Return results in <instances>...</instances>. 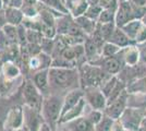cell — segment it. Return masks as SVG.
<instances>
[{
  "mask_svg": "<svg viewBox=\"0 0 146 131\" xmlns=\"http://www.w3.org/2000/svg\"><path fill=\"white\" fill-rule=\"evenodd\" d=\"M48 72L50 91H60L68 93L71 90L81 87L80 73L78 68L50 67Z\"/></svg>",
  "mask_w": 146,
  "mask_h": 131,
  "instance_id": "cell-1",
  "label": "cell"
},
{
  "mask_svg": "<svg viewBox=\"0 0 146 131\" xmlns=\"http://www.w3.org/2000/svg\"><path fill=\"white\" fill-rule=\"evenodd\" d=\"M62 100L63 96L57 94H49L48 96L44 97L40 114L44 121L47 122L54 131H56L57 127L59 126L62 112Z\"/></svg>",
  "mask_w": 146,
  "mask_h": 131,
  "instance_id": "cell-2",
  "label": "cell"
},
{
  "mask_svg": "<svg viewBox=\"0 0 146 131\" xmlns=\"http://www.w3.org/2000/svg\"><path fill=\"white\" fill-rule=\"evenodd\" d=\"M78 69L82 88L87 86L100 87L104 84V82L111 76L107 72H105L100 67L87 61L82 63Z\"/></svg>",
  "mask_w": 146,
  "mask_h": 131,
  "instance_id": "cell-3",
  "label": "cell"
},
{
  "mask_svg": "<svg viewBox=\"0 0 146 131\" xmlns=\"http://www.w3.org/2000/svg\"><path fill=\"white\" fill-rule=\"evenodd\" d=\"M144 116H145V110L133 107H127L118 120L120 121V124L123 126L125 130L137 131Z\"/></svg>",
  "mask_w": 146,
  "mask_h": 131,
  "instance_id": "cell-4",
  "label": "cell"
},
{
  "mask_svg": "<svg viewBox=\"0 0 146 131\" xmlns=\"http://www.w3.org/2000/svg\"><path fill=\"white\" fill-rule=\"evenodd\" d=\"M22 93H23V98L25 100V105L40 112L42 105H43L44 95L38 91V88L35 86V84L33 83L31 79L24 81Z\"/></svg>",
  "mask_w": 146,
  "mask_h": 131,
  "instance_id": "cell-5",
  "label": "cell"
},
{
  "mask_svg": "<svg viewBox=\"0 0 146 131\" xmlns=\"http://www.w3.org/2000/svg\"><path fill=\"white\" fill-rule=\"evenodd\" d=\"M91 63L100 67L105 72H107L110 75H118L122 68L124 67V63H123L119 53H118V55L113 57L99 56L96 60L92 61Z\"/></svg>",
  "mask_w": 146,
  "mask_h": 131,
  "instance_id": "cell-6",
  "label": "cell"
},
{
  "mask_svg": "<svg viewBox=\"0 0 146 131\" xmlns=\"http://www.w3.org/2000/svg\"><path fill=\"white\" fill-rule=\"evenodd\" d=\"M84 91V98L87 105L93 109L103 110L107 106V97L102 92L100 87L87 86L83 88Z\"/></svg>",
  "mask_w": 146,
  "mask_h": 131,
  "instance_id": "cell-7",
  "label": "cell"
},
{
  "mask_svg": "<svg viewBox=\"0 0 146 131\" xmlns=\"http://www.w3.org/2000/svg\"><path fill=\"white\" fill-rule=\"evenodd\" d=\"M127 107H128V92L125 90L118 98L107 104L106 108L104 109V114L113 120H118Z\"/></svg>",
  "mask_w": 146,
  "mask_h": 131,
  "instance_id": "cell-8",
  "label": "cell"
},
{
  "mask_svg": "<svg viewBox=\"0 0 146 131\" xmlns=\"http://www.w3.org/2000/svg\"><path fill=\"white\" fill-rule=\"evenodd\" d=\"M5 129L8 131H13L24 127V114L23 107L14 106L7 114L6 120L3 122Z\"/></svg>",
  "mask_w": 146,
  "mask_h": 131,
  "instance_id": "cell-9",
  "label": "cell"
},
{
  "mask_svg": "<svg viewBox=\"0 0 146 131\" xmlns=\"http://www.w3.org/2000/svg\"><path fill=\"white\" fill-rule=\"evenodd\" d=\"M24 114V127L29 131H38L39 127L44 122L43 116L39 110L34 109L30 106L24 105L23 107Z\"/></svg>",
  "mask_w": 146,
  "mask_h": 131,
  "instance_id": "cell-10",
  "label": "cell"
},
{
  "mask_svg": "<svg viewBox=\"0 0 146 131\" xmlns=\"http://www.w3.org/2000/svg\"><path fill=\"white\" fill-rule=\"evenodd\" d=\"M133 9L129 0L119 2V7L115 14V24L117 27H122L129 21L133 20Z\"/></svg>",
  "mask_w": 146,
  "mask_h": 131,
  "instance_id": "cell-11",
  "label": "cell"
},
{
  "mask_svg": "<svg viewBox=\"0 0 146 131\" xmlns=\"http://www.w3.org/2000/svg\"><path fill=\"white\" fill-rule=\"evenodd\" d=\"M52 57L50 55H47L45 53H39L35 56H31L27 60V68L34 73L39 70L44 69H49L51 66Z\"/></svg>",
  "mask_w": 146,
  "mask_h": 131,
  "instance_id": "cell-12",
  "label": "cell"
},
{
  "mask_svg": "<svg viewBox=\"0 0 146 131\" xmlns=\"http://www.w3.org/2000/svg\"><path fill=\"white\" fill-rule=\"evenodd\" d=\"M49 69H44V70H39L33 73L32 76V81L35 84V86L38 88V91L45 96H48L50 92V84H49Z\"/></svg>",
  "mask_w": 146,
  "mask_h": 131,
  "instance_id": "cell-13",
  "label": "cell"
},
{
  "mask_svg": "<svg viewBox=\"0 0 146 131\" xmlns=\"http://www.w3.org/2000/svg\"><path fill=\"white\" fill-rule=\"evenodd\" d=\"M84 97V91L82 87H78L69 91L68 93L63 95V100H62V112L61 116L66 114L68 110H70L72 107H74L80 100ZM61 118V117H60Z\"/></svg>",
  "mask_w": 146,
  "mask_h": 131,
  "instance_id": "cell-14",
  "label": "cell"
},
{
  "mask_svg": "<svg viewBox=\"0 0 146 131\" xmlns=\"http://www.w3.org/2000/svg\"><path fill=\"white\" fill-rule=\"evenodd\" d=\"M119 54L124 63V66L133 67L140 63V50H139V46H136L135 44L121 48Z\"/></svg>",
  "mask_w": 146,
  "mask_h": 131,
  "instance_id": "cell-15",
  "label": "cell"
},
{
  "mask_svg": "<svg viewBox=\"0 0 146 131\" xmlns=\"http://www.w3.org/2000/svg\"><path fill=\"white\" fill-rule=\"evenodd\" d=\"M86 106H87V103H86L85 98L83 97V98L80 100L75 106L72 107L70 110H68L66 114H63V115L61 116L60 120H59V125L68 124V122L72 121V120H74V119H76V118H79V117H81V116H83V115H84V112H85Z\"/></svg>",
  "mask_w": 146,
  "mask_h": 131,
  "instance_id": "cell-16",
  "label": "cell"
},
{
  "mask_svg": "<svg viewBox=\"0 0 146 131\" xmlns=\"http://www.w3.org/2000/svg\"><path fill=\"white\" fill-rule=\"evenodd\" d=\"M0 74L8 81H14L21 75V69L14 61L7 60L1 63Z\"/></svg>",
  "mask_w": 146,
  "mask_h": 131,
  "instance_id": "cell-17",
  "label": "cell"
},
{
  "mask_svg": "<svg viewBox=\"0 0 146 131\" xmlns=\"http://www.w3.org/2000/svg\"><path fill=\"white\" fill-rule=\"evenodd\" d=\"M3 9H5V15H6V21L8 24H12L15 26L22 24L24 20V13L21 8L8 6Z\"/></svg>",
  "mask_w": 146,
  "mask_h": 131,
  "instance_id": "cell-18",
  "label": "cell"
},
{
  "mask_svg": "<svg viewBox=\"0 0 146 131\" xmlns=\"http://www.w3.org/2000/svg\"><path fill=\"white\" fill-rule=\"evenodd\" d=\"M74 18L69 13V14H61L59 17L56 18V31L58 35H66L70 30L72 25Z\"/></svg>",
  "mask_w": 146,
  "mask_h": 131,
  "instance_id": "cell-19",
  "label": "cell"
},
{
  "mask_svg": "<svg viewBox=\"0 0 146 131\" xmlns=\"http://www.w3.org/2000/svg\"><path fill=\"white\" fill-rule=\"evenodd\" d=\"M64 125L70 126L69 130L70 131H93L94 130V125L92 124L85 116H81L79 118L74 119L72 121L64 124Z\"/></svg>",
  "mask_w": 146,
  "mask_h": 131,
  "instance_id": "cell-20",
  "label": "cell"
},
{
  "mask_svg": "<svg viewBox=\"0 0 146 131\" xmlns=\"http://www.w3.org/2000/svg\"><path fill=\"white\" fill-rule=\"evenodd\" d=\"M74 21L76 22V24L79 25L81 27V30L84 32L87 36H91L92 34L95 32L98 24L97 21L88 19L85 15H81V17H78V18H74Z\"/></svg>",
  "mask_w": 146,
  "mask_h": 131,
  "instance_id": "cell-21",
  "label": "cell"
},
{
  "mask_svg": "<svg viewBox=\"0 0 146 131\" xmlns=\"http://www.w3.org/2000/svg\"><path fill=\"white\" fill-rule=\"evenodd\" d=\"M83 45H84V49H85V56L87 63H92L100 56V49L98 48V46L94 43V41L90 36L86 37Z\"/></svg>",
  "mask_w": 146,
  "mask_h": 131,
  "instance_id": "cell-22",
  "label": "cell"
},
{
  "mask_svg": "<svg viewBox=\"0 0 146 131\" xmlns=\"http://www.w3.org/2000/svg\"><path fill=\"white\" fill-rule=\"evenodd\" d=\"M108 42H111V43L116 44L117 46H119L120 48H124L127 46H130L134 44V42H132L129 36L123 32L121 27H116V30L113 32L112 36L110 37V39Z\"/></svg>",
  "mask_w": 146,
  "mask_h": 131,
  "instance_id": "cell-23",
  "label": "cell"
},
{
  "mask_svg": "<svg viewBox=\"0 0 146 131\" xmlns=\"http://www.w3.org/2000/svg\"><path fill=\"white\" fill-rule=\"evenodd\" d=\"M128 107L146 109V93H128Z\"/></svg>",
  "mask_w": 146,
  "mask_h": 131,
  "instance_id": "cell-24",
  "label": "cell"
},
{
  "mask_svg": "<svg viewBox=\"0 0 146 131\" xmlns=\"http://www.w3.org/2000/svg\"><path fill=\"white\" fill-rule=\"evenodd\" d=\"M128 93H146V75L134 79L127 84Z\"/></svg>",
  "mask_w": 146,
  "mask_h": 131,
  "instance_id": "cell-25",
  "label": "cell"
},
{
  "mask_svg": "<svg viewBox=\"0 0 146 131\" xmlns=\"http://www.w3.org/2000/svg\"><path fill=\"white\" fill-rule=\"evenodd\" d=\"M142 24H143V23H142V21H141V20L133 19V20H131V21H129L127 24L123 25L121 29L123 30V32L128 35L129 38H130L132 42H134L135 36H136V34H137L139 30L141 29Z\"/></svg>",
  "mask_w": 146,
  "mask_h": 131,
  "instance_id": "cell-26",
  "label": "cell"
},
{
  "mask_svg": "<svg viewBox=\"0 0 146 131\" xmlns=\"http://www.w3.org/2000/svg\"><path fill=\"white\" fill-rule=\"evenodd\" d=\"M90 6V2L86 0H75L69 8L70 14L73 18H78L81 15H84L85 11Z\"/></svg>",
  "mask_w": 146,
  "mask_h": 131,
  "instance_id": "cell-27",
  "label": "cell"
},
{
  "mask_svg": "<svg viewBox=\"0 0 146 131\" xmlns=\"http://www.w3.org/2000/svg\"><path fill=\"white\" fill-rule=\"evenodd\" d=\"M1 32L3 36L6 37L7 42L9 44H19L18 43V27L15 25L8 24L7 23L2 29Z\"/></svg>",
  "mask_w": 146,
  "mask_h": 131,
  "instance_id": "cell-28",
  "label": "cell"
},
{
  "mask_svg": "<svg viewBox=\"0 0 146 131\" xmlns=\"http://www.w3.org/2000/svg\"><path fill=\"white\" fill-rule=\"evenodd\" d=\"M40 3H43L44 6L48 7L50 9H54L56 11L64 14H69L70 11L68 9V7L64 5L63 0H38Z\"/></svg>",
  "mask_w": 146,
  "mask_h": 131,
  "instance_id": "cell-29",
  "label": "cell"
},
{
  "mask_svg": "<svg viewBox=\"0 0 146 131\" xmlns=\"http://www.w3.org/2000/svg\"><path fill=\"white\" fill-rule=\"evenodd\" d=\"M121 50L119 46L111 42H105L100 50V56L103 57H113L118 55V53Z\"/></svg>",
  "mask_w": 146,
  "mask_h": 131,
  "instance_id": "cell-30",
  "label": "cell"
},
{
  "mask_svg": "<svg viewBox=\"0 0 146 131\" xmlns=\"http://www.w3.org/2000/svg\"><path fill=\"white\" fill-rule=\"evenodd\" d=\"M116 24L115 22H110V23H104V24H100L98 23V29H99V32L102 34L103 38L105 39V42H108L110 39V37L112 36L113 32L116 30Z\"/></svg>",
  "mask_w": 146,
  "mask_h": 131,
  "instance_id": "cell-31",
  "label": "cell"
},
{
  "mask_svg": "<svg viewBox=\"0 0 146 131\" xmlns=\"http://www.w3.org/2000/svg\"><path fill=\"white\" fill-rule=\"evenodd\" d=\"M50 67H56V68H78V63H76V61L67 60L62 56H58L56 58H52Z\"/></svg>",
  "mask_w": 146,
  "mask_h": 131,
  "instance_id": "cell-32",
  "label": "cell"
},
{
  "mask_svg": "<svg viewBox=\"0 0 146 131\" xmlns=\"http://www.w3.org/2000/svg\"><path fill=\"white\" fill-rule=\"evenodd\" d=\"M113 124H115V120L104 114L103 118L100 119V121L98 122L97 125H95L94 130L95 131H111L112 130V127H113Z\"/></svg>",
  "mask_w": 146,
  "mask_h": 131,
  "instance_id": "cell-33",
  "label": "cell"
},
{
  "mask_svg": "<svg viewBox=\"0 0 146 131\" xmlns=\"http://www.w3.org/2000/svg\"><path fill=\"white\" fill-rule=\"evenodd\" d=\"M118 80H119L118 75H111L109 79H107L106 81L104 82L103 85L100 86L102 92L105 94V96H106L107 98H108V96L110 95V93L112 92V90L115 88V86H116Z\"/></svg>",
  "mask_w": 146,
  "mask_h": 131,
  "instance_id": "cell-34",
  "label": "cell"
},
{
  "mask_svg": "<svg viewBox=\"0 0 146 131\" xmlns=\"http://www.w3.org/2000/svg\"><path fill=\"white\" fill-rule=\"evenodd\" d=\"M103 8L99 6L98 3H90V6L87 8V10L85 11L84 15L87 17L88 19L94 20V21H97L99 14L102 12Z\"/></svg>",
  "mask_w": 146,
  "mask_h": 131,
  "instance_id": "cell-35",
  "label": "cell"
},
{
  "mask_svg": "<svg viewBox=\"0 0 146 131\" xmlns=\"http://www.w3.org/2000/svg\"><path fill=\"white\" fill-rule=\"evenodd\" d=\"M43 35L42 33L37 30H31V29H26V43L30 44H39L43 39Z\"/></svg>",
  "mask_w": 146,
  "mask_h": 131,
  "instance_id": "cell-36",
  "label": "cell"
},
{
  "mask_svg": "<svg viewBox=\"0 0 146 131\" xmlns=\"http://www.w3.org/2000/svg\"><path fill=\"white\" fill-rule=\"evenodd\" d=\"M115 14L116 12L112 11V10H109V9H103L102 12L98 17L97 22L100 23V24H104V23H110V22H115Z\"/></svg>",
  "mask_w": 146,
  "mask_h": 131,
  "instance_id": "cell-37",
  "label": "cell"
},
{
  "mask_svg": "<svg viewBox=\"0 0 146 131\" xmlns=\"http://www.w3.org/2000/svg\"><path fill=\"white\" fill-rule=\"evenodd\" d=\"M39 32L42 33V35H43L44 37H47V38H55L58 35L55 26H50V25L45 24L42 21L39 23Z\"/></svg>",
  "mask_w": 146,
  "mask_h": 131,
  "instance_id": "cell-38",
  "label": "cell"
},
{
  "mask_svg": "<svg viewBox=\"0 0 146 131\" xmlns=\"http://www.w3.org/2000/svg\"><path fill=\"white\" fill-rule=\"evenodd\" d=\"M84 116H85L86 118L88 119L92 124L94 125V127H95V125H97L98 122L100 121V119L103 118L104 112L103 110H98V109H93V108H91V110L87 112V114H85Z\"/></svg>",
  "mask_w": 146,
  "mask_h": 131,
  "instance_id": "cell-39",
  "label": "cell"
},
{
  "mask_svg": "<svg viewBox=\"0 0 146 131\" xmlns=\"http://www.w3.org/2000/svg\"><path fill=\"white\" fill-rule=\"evenodd\" d=\"M40 48H42L43 53L51 56L52 50H54V38L43 37L42 42H40Z\"/></svg>",
  "mask_w": 146,
  "mask_h": 131,
  "instance_id": "cell-40",
  "label": "cell"
},
{
  "mask_svg": "<svg viewBox=\"0 0 146 131\" xmlns=\"http://www.w3.org/2000/svg\"><path fill=\"white\" fill-rule=\"evenodd\" d=\"M145 42H146V25L142 24L141 29L139 30L136 36H135L134 43H135V45H143V44H145Z\"/></svg>",
  "mask_w": 146,
  "mask_h": 131,
  "instance_id": "cell-41",
  "label": "cell"
},
{
  "mask_svg": "<svg viewBox=\"0 0 146 131\" xmlns=\"http://www.w3.org/2000/svg\"><path fill=\"white\" fill-rule=\"evenodd\" d=\"M60 56L66 58L67 60H70V61H76V54H75V50L73 48V46H68L67 48L62 51Z\"/></svg>",
  "mask_w": 146,
  "mask_h": 131,
  "instance_id": "cell-42",
  "label": "cell"
},
{
  "mask_svg": "<svg viewBox=\"0 0 146 131\" xmlns=\"http://www.w3.org/2000/svg\"><path fill=\"white\" fill-rule=\"evenodd\" d=\"M18 27V43L19 45L26 44V27L23 24H20Z\"/></svg>",
  "mask_w": 146,
  "mask_h": 131,
  "instance_id": "cell-43",
  "label": "cell"
},
{
  "mask_svg": "<svg viewBox=\"0 0 146 131\" xmlns=\"http://www.w3.org/2000/svg\"><path fill=\"white\" fill-rule=\"evenodd\" d=\"M140 50V63L146 65V45H137Z\"/></svg>",
  "mask_w": 146,
  "mask_h": 131,
  "instance_id": "cell-44",
  "label": "cell"
},
{
  "mask_svg": "<svg viewBox=\"0 0 146 131\" xmlns=\"http://www.w3.org/2000/svg\"><path fill=\"white\" fill-rule=\"evenodd\" d=\"M7 24L6 15H5V9H0V30Z\"/></svg>",
  "mask_w": 146,
  "mask_h": 131,
  "instance_id": "cell-45",
  "label": "cell"
},
{
  "mask_svg": "<svg viewBox=\"0 0 146 131\" xmlns=\"http://www.w3.org/2000/svg\"><path fill=\"white\" fill-rule=\"evenodd\" d=\"M111 131H125V129L123 128V126L120 124L119 120H115V124H113V127H112Z\"/></svg>",
  "mask_w": 146,
  "mask_h": 131,
  "instance_id": "cell-46",
  "label": "cell"
},
{
  "mask_svg": "<svg viewBox=\"0 0 146 131\" xmlns=\"http://www.w3.org/2000/svg\"><path fill=\"white\" fill-rule=\"evenodd\" d=\"M131 2V5L137 7H146V0H129Z\"/></svg>",
  "mask_w": 146,
  "mask_h": 131,
  "instance_id": "cell-47",
  "label": "cell"
},
{
  "mask_svg": "<svg viewBox=\"0 0 146 131\" xmlns=\"http://www.w3.org/2000/svg\"><path fill=\"white\" fill-rule=\"evenodd\" d=\"M38 131H54L52 129H51V127L47 124V122H42V125H40V127H39V129H38Z\"/></svg>",
  "mask_w": 146,
  "mask_h": 131,
  "instance_id": "cell-48",
  "label": "cell"
},
{
  "mask_svg": "<svg viewBox=\"0 0 146 131\" xmlns=\"http://www.w3.org/2000/svg\"><path fill=\"white\" fill-rule=\"evenodd\" d=\"M140 128H145V129H146V115L144 116V117H143L142 121H141Z\"/></svg>",
  "mask_w": 146,
  "mask_h": 131,
  "instance_id": "cell-49",
  "label": "cell"
},
{
  "mask_svg": "<svg viewBox=\"0 0 146 131\" xmlns=\"http://www.w3.org/2000/svg\"><path fill=\"white\" fill-rule=\"evenodd\" d=\"M2 2H3V8H6V7L9 6V3H10V0H2Z\"/></svg>",
  "mask_w": 146,
  "mask_h": 131,
  "instance_id": "cell-50",
  "label": "cell"
},
{
  "mask_svg": "<svg viewBox=\"0 0 146 131\" xmlns=\"http://www.w3.org/2000/svg\"><path fill=\"white\" fill-rule=\"evenodd\" d=\"M5 130V127H3V121L0 119V131H3Z\"/></svg>",
  "mask_w": 146,
  "mask_h": 131,
  "instance_id": "cell-51",
  "label": "cell"
},
{
  "mask_svg": "<svg viewBox=\"0 0 146 131\" xmlns=\"http://www.w3.org/2000/svg\"><path fill=\"white\" fill-rule=\"evenodd\" d=\"M141 21H142V23H143V24L146 25V13L144 14V17H143V18L141 19Z\"/></svg>",
  "mask_w": 146,
  "mask_h": 131,
  "instance_id": "cell-52",
  "label": "cell"
},
{
  "mask_svg": "<svg viewBox=\"0 0 146 131\" xmlns=\"http://www.w3.org/2000/svg\"><path fill=\"white\" fill-rule=\"evenodd\" d=\"M13 131H29L25 127H22V128H20V129H17V130H13Z\"/></svg>",
  "mask_w": 146,
  "mask_h": 131,
  "instance_id": "cell-53",
  "label": "cell"
},
{
  "mask_svg": "<svg viewBox=\"0 0 146 131\" xmlns=\"http://www.w3.org/2000/svg\"><path fill=\"white\" fill-rule=\"evenodd\" d=\"M0 9H3V2H2V0H0Z\"/></svg>",
  "mask_w": 146,
  "mask_h": 131,
  "instance_id": "cell-54",
  "label": "cell"
},
{
  "mask_svg": "<svg viewBox=\"0 0 146 131\" xmlns=\"http://www.w3.org/2000/svg\"><path fill=\"white\" fill-rule=\"evenodd\" d=\"M137 131H146V129L145 128H139V130Z\"/></svg>",
  "mask_w": 146,
  "mask_h": 131,
  "instance_id": "cell-55",
  "label": "cell"
},
{
  "mask_svg": "<svg viewBox=\"0 0 146 131\" xmlns=\"http://www.w3.org/2000/svg\"><path fill=\"white\" fill-rule=\"evenodd\" d=\"M125 131H132V130H125Z\"/></svg>",
  "mask_w": 146,
  "mask_h": 131,
  "instance_id": "cell-56",
  "label": "cell"
},
{
  "mask_svg": "<svg viewBox=\"0 0 146 131\" xmlns=\"http://www.w3.org/2000/svg\"><path fill=\"white\" fill-rule=\"evenodd\" d=\"M143 45H146V42H145V44H143Z\"/></svg>",
  "mask_w": 146,
  "mask_h": 131,
  "instance_id": "cell-57",
  "label": "cell"
},
{
  "mask_svg": "<svg viewBox=\"0 0 146 131\" xmlns=\"http://www.w3.org/2000/svg\"><path fill=\"white\" fill-rule=\"evenodd\" d=\"M0 69H1V65H0Z\"/></svg>",
  "mask_w": 146,
  "mask_h": 131,
  "instance_id": "cell-58",
  "label": "cell"
},
{
  "mask_svg": "<svg viewBox=\"0 0 146 131\" xmlns=\"http://www.w3.org/2000/svg\"><path fill=\"white\" fill-rule=\"evenodd\" d=\"M93 131H95V130H93Z\"/></svg>",
  "mask_w": 146,
  "mask_h": 131,
  "instance_id": "cell-59",
  "label": "cell"
},
{
  "mask_svg": "<svg viewBox=\"0 0 146 131\" xmlns=\"http://www.w3.org/2000/svg\"><path fill=\"white\" fill-rule=\"evenodd\" d=\"M145 6H146V5H145Z\"/></svg>",
  "mask_w": 146,
  "mask_h": 131,
  "instance_id": "cell-60",
  "label": "cell"
}]
</instances>
